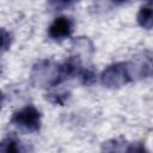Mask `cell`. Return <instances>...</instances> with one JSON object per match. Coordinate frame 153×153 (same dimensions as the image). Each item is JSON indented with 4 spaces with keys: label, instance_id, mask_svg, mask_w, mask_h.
Returning <instances> with one entry per match:
<instances>
[{
    "label": "cell",
    "instance_id": "1",
    "mask_svg": "<svg viewBox=\"0 0 153 153\" xmlns=\"http://www.w3.org/2000/svg\"><path fill=\"white\" fill-rule=\"evenodd\" d=\"M102 84L106 87L115 88V87H121L130 81H133L130 69H129V63L128 62H116L110 66H108L102 75H100Z\"/></svg>",
    "mask_w": 153,
    "mask_h": 153
},
{
    "label": "cell",
    "instance_id": "2",
    "mask_svg": "<svg viewBox=\"0 0 153 153\" xmlns=\"http://www.w3.org/2000/svg\"><path fill=\"white\" fill-rule=\"evenodd\" d=\"M11 122L29 131H38L41 128V114L33 105H26L13 114Z\"/></svg>",
    "mask_w": 153,
    "mask_h": 153
},
{
    "label": "cell",
    "instance_id": "3",
    "mask_svg": "<svg viewBox=\"0 0 153 153\" xmlns=\"http://www.w3.org/2000/svg\"><path fill=\"white\" fill-rule=\"evenodd\" d=\"M32 79L37 84L49 86L59 85V66L53 65L50 61H41L33 66Z\"/></svg>",
    "mask_w": 153,
    "mask_h": 153
},
{
    "label": "cell",
    "instance_id": "4",
    "mask_svg": "<svg viewBox=\"0 0 153 153\" xmlns=\"http://www.w3.org/2000/svg\"><path fill=\"white\" fill-rule=\"evenodd\" d=\"M73 31V22L68 17H57L49 26L48 33L55 41H61L71 36Z\"/></svg>",
    "mask_w": 153,
    "mask_h": 153
},
{
    "label": "cell",
    "instance_id": "5",
    "mask_svg": "<svg viewBox=\"0 0 153 153\" xmlns=\"http://www.w3.org/2000/svg\"><path fill=\"white\" fill-rule=\"evenodd\" d=\"M137 23L143 29H152L153 27V4L147 2L140 7L137 16Z\"/></svg>",
    "mask_w": 153,
    "mask_h": 153
},
{
    "label": "cell",
    "instance_id": "6",
    "mask_svg": "<svg viewBox=\"0 0 153 153\" xmlns=\"http://www.w3.org/2000/svg\"><path fill=\"white\" fill-rule=\"evenodd\" d=\"M1 153H24V148L17 137L7 136L1 142Z\"/></svg>",
    "mask_w": 153,
    "mask_h": 153
},
{
    "label": "cell",
    "instance_id": "7",
    "mask_svg": "<svg viewBox=\"0 0 153 153\" xmlns=\"http://www.w3.org/2000/svg\"><path fill=\"white\" fill-rule=\"evenodd\" d=\"M129 147L122 140H109L104 142L102 147V153H128Z\"/></svg>",
    "mask_w": 153,
    "mask_h": 153
},
{
    "label": "cell",
    "instance_id": "8",
    "mask_svg": "<svg viewBox=\"0 0 153 153\" xmlns=\"http://www.w3.org/2000/svg\"><path fill=\"white\" fill-rule=\"evenodd\" d=\"M79 75L84 85H92L96 81V73L92 68H81Z\"/></svg>",
    "mask_w": 153,
    "mask_h": 153
},
{
    "label": "cell",
    "instance_id": "9",
    "mask_svg": "<svg viewBox=\"0 0 153 153\" xmlns=\"http://www.w3.org/2000/svg\"><path fill=\"white\" fill-rule=\"evenodd\" d=\"M1 37H2L1 48H2V51H5V50L11 45V41H12V39H11V33L2 29V31H1Z\"/></svg>",
    "mask_w": 153,
    "mask_h": 153
},
{
    "label": "cell",
    "instance_id": "10",
    "mask_svg": "<svg viewBox=\"0 0 153 153\" xmlns=\"http://www.w3.org/2000/svg\"><path fill=\"white\" fill-rule=\"evenodd\" d=\"M143 153H147V152H146V149H145V151H143Z\"/></svg>",
    "mask_w": 153,
    "mask_h": 153
}]
</instances>
